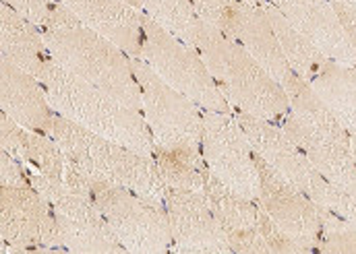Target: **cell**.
<instances>
[{
    "instance_id": "30",
    "label": "cell",
    "mask_w": 356,
    "mask_h": 254,
    "mask_svg": "<svg viewBox=\"0 0 356 254\" xmlns=\"http://www.w3.org/2000/svg\"><path fill=\"white\" fill-rule=\"evenodd\" d=\"M2 2L15 8L19 15H23L27 21H31L38 27L46 25L50 4H52V0H2Z\"/></svg>"
},
{
    "instance_id": "11",
    "label": "cell",
    "mask_w": 356,
    "mask_h": 254,
    "mask_svg": "<svg viewBox=\"0 0 356 254\" xmlns=\"http://www.w3.org/2000/svg\"><path fill=\"white\" fill-rule=\"evenodd\" d=\"M201 155L209 171L236 194L259 201V171L255 151L236 116L203 110Z\"/></svg>"
},
{
    "instance_id": "13",
    "label": "cell",
    "mask_w": 356,
    "mask_h": 254,
    "mask_svg": "<svg viewBox=\"0 0 356 254\" xmlns=\"http://www.w3.org/2000/svg\"><path fill=\"white\" fill-rule=\"evenodd\" d=\"M255 164L261 182L259 205L266 209L267 215L309 253H321L319 207L257 153Z\"/></svg>"
},
{
    "instance_id": "14",
    "label": "cell",
    "mask_w": 356,
    "mask_h": 254,
    "mask_svg": "<svg viewBox=\"0 0 356 254\" xmlns=\"http://www.w3.org/2000/svg\"><path fill=\"white\" fill-rule=\"evenodd\" d=\"M166 213L177 253H232L226 232L213 215L205 192L166 186Z\"/></svg>"
},
{
    "instance_id": "31",
    "label": "cell",
    "mask_w": 356,
    "mask_h": 254,
    "mask_svg": "<svg viewBox=\"0 0 356 254\" xmlns=\"http://www.w3.org/2000/svg\"><path fill=\"white\" fill-rule=\"evenodd\" d=\"M0 182L2 186H31L29 178H25V168L6 151L0 155Z\"/></svg>"
},
{
    "instance_id": "28",
    "label": "cell",
    "mask_w": 356,
    "mask_h": 254,
    "mask_svg": "<svg viewBox=\"0 0 356 254\" xmlns=\"http://www.w3.org/2000/svg\"><path fill=\"white\" fill-rule=\"evenodd\" d=\"M0 143L2 151L13 155L21 166L27 164V128L15 122L6 112L0 114Z\"/></svg>"
},
{
    "instance_id": "5",
    "label": "cell",
    "mask_w": 356,
    "mask_h": 254,
    "mask_svg": "<svg viewBox=\"0 0 356 254\" xmlns=\"http://www.w3.org/2000/svg\"><path fill=\"white\" fill-rule=\"evenodd\" d=\"M52 139L60 145L67 158L88 171L91 180L124 186L143 198L166 207V184L152 155H143L131 147L104 139L60 114L54 116Z\"/></svg>"
},
{
    "instance_id": "34",
    "label": "cell",
    "mask_w": 356,
    "mask_h": 254,
    "mask_svg": "<svg viewBox=\"0 0 356 254\" xmlns=\"http://www.w3.org/2000/svg\"><path fill=\"white\" fill-rule=\"evenodd\" d=\"M127 2H129L131 6H135V8H141V6H143V4H141V0H127Z\"/></svg>"
},
{
    "instance_id": "35",
    "label": "cell",
    "mask_w": 356,
    "mask_h": 254,
    "mask_svg": "<svg viewBox=\"0 0 356 254\" xmlns=\"http://www.w3.org/2000/svg\"><path fill=\"white\" fill-rule=\"evenodd\" d=\"M243 2H249V4H257V6H261V4L267 2V0H243Z\"/></svg>"
},
{
    "instance_id": "17",
    "label": "cell",
    "mask_w": 356,
    "mask_h": 254,
    "mask_svg": "<svg viewBox=\"0 0 356 254\" xmlns=\"http://www.w3.org/2000/svg\"><path fill=\"white\" fill-rule=\"evenodd\" d=\"M0 103L2 112L23 128L52 137L56 112L50 105L44 85L4 58L0 62Z\"/></svg>"
},
{
    "instance_id": "8",
    "label": "cell",
    "mask_w": 356,
    "mask_h": 254,
    "mask_svg": "<svg viewBox=\"0 0 356 254\" xmlns=\"http://www.w3.org/2000/svg\"><path fill=\"white\" fill-rule=\"evenodd\" d=\"M93 201L127 253L158 254L172 251L166 207L104 180H91Z\"/></svg>"
},
{
    "instance_id": "21",
    "label": "cell",
    "mask_w": 356,
    "mask_h": 254,
    "mask_svg": "<svg viewBox=\"0 0 356 254\" xmlns=\"http://www.w3.org/2000/svg\"><path fill=\"white\" fill-rule=\"evenodd\" d=\"M313 91L327 105V110L346 126L350 137L356 135V69L327 60L311 79Z\"/></svg>"
},
{
    "instance_id": "6",
    "label": "cell",
    "mask_w": 356,
    "mask_h": 254,
    "mask_svg": "<svg viewBox=\"0 0 356 254\" xmlns=\"http://www.w3.org/2000/svg\"><path fill=\"white\" fill-rule=\"evenodd\" d=\"M236 120L243 126L253 151L264 158L271 168L277 169L288 182L302 190L317 207L330 209L356 221V198L323 178L282 126L241 110L236 112Z\"/></svg>"
},
{
    "instance_id": "36",
    "label": "cell",
    "mask_w": 356,
    "mask_h": 254,
    "mask_svg": "<svg viewBox=\"0 0 356 254\" xmlns=\"http://www.w3.org/2000/svg\"><path fill=\"white\" fill-rule=\"evenodd\" d=\"M350 139H353V151H355V160H356V135H353Z\"/></svg>"
},
{
    "instance_id": "22",
    "label": "cell",
    "mask_w": 356,
    "mask_h": 254,
    "mask_svg": "<svg viewBox=\"0 0 356 254\" xmlns=\"http://www.w3.org/2000/svg\"><path fill=\"white\" fill-rule=\"evenodd\" d=\"M266 10L267 19L273 27V33L277 37V44L292 69V73H296L300 79H305L307 83H311V79L321 71V67L330 60L319 48H315L282 12L277 6H273L269 0L261 4Z\"/></svg>"
},
{
    "instance_id": "7",
    "label": "cell",
    "mask_w": 356,
    "mask_h": 254,
    "mask_svg": "<svg viewBox=\"0 0 356 254\" xmlns=\"http://www.w3.org/2000/svg\"><path fill=\"white\" fill-rule=\"evenodd\" d=\"M141 58L182 95L193 99L203 110L232 114L230 101L224 97L199 52L180 42L152 17H141Z\"/></svg>"
},
{
    "instance_id": "18",
    "label": "cell",
    "mask_w": 356,
    "mask_h": 254,
    "mask_svg": "<svg viewBox=\"0 0 356 254\" xmlns=\"http://www.w3.org/2000/svg\"><path fill=\"white\" fill-rule=\"evenodd\" d=\"M79 21L95 29L131 58H141V17L127 0H58Z\"/></svg>"
},
{
    "instance_id": "29",
    "label": "cell",
    "mask_w": 356,
    "mask_h": 254,
    "mask_svg": "<svg viewBox=\"0 0 356 254\" xmlns=\"http://www.w3.org/2000/svg\"><path fill=\"white\" fill-rule=\"evenodd\" d=\"M259 232L269 246V253H309L302 244H298L290 234H286L259 205Z\"/></svg>"
},
{
    "instance_id": "16",
    "label": "cell",
    "mask_w": 356,
    "mask_h": 254,
    "mask_svg": "<svg viewBox=\"0 0 356 254\" xmlns=\"http://www.w3.org/2000/svg\"><path fill=\"white\" fill-rule=\"evenodd\" d=\"M203 192L213 215L228 236L232 253L267 254L269 246L259 232V201H249L224 186L207 168Z\"/></svg>"
},
{
    "instance_id": "10",
    "label": "cell",
    "mask_w": 356,
    "mask_h": 254,
    "mask_svg": "<svg viewBox=\"0 0 356 254\" xmlns=\"http://www.w3.org/2000/svg\"><path fill=\"white\" fill-rule=\"evenodd\" d=\"M29 184L52 205L60 240L71 253H127L114 236L93 196L71 190L65 182H54L42 173L29 171Z\"/></svg>"
},
{
    "instance_id": "3",
    "label": "cell",
    "mask_w": 356,
    "mask_h": 254,
    "mask_svg": "<svg viewBox=\"0 0 356 254\" xmlns=\"http://www.w3.org/2000/svg\"><path fill=\"white\" fill-rule=\"evenodd\" d=\"M284 89L290 99V112L284 116L282 128L323 178L356 198V160L350 133L296 73L290 75Z\"/></svg>"
},
{
    "instance_id": "19",
    "label": "cell",
    "mask_w": 356,
    "mask_h": 254,
    "mask_svg": "<svg viewBox=\"0 0 356 254\" xmlns=\"http://www.w3.org/2000/svg\"><path fill=\"white\" fill-rule=\"evenodd\" d=\"M232 40L238 42L282 87L290 79L292 69L277 44L264 6L238 2L232 21Z\"/></svg>"
},
{
    "instance_id": "24",
    "label": "cell",
    "mask_w": 356,
    "mask_h": 254,
    "mask_svg": "<svg viewBox=\"0 0 356 254\" xmlns=\"http://www.w3.org/2000/svg\"><path fill=\"white\" fill-rule=\"evenodd\" d=\"M141 4L145 15L152 17L160 27L195 48L199 17L191 0H141Z\"/></svg>"
},
{
    "instance_id": "4",
    "label": "cell",
    "mask_w": 356,
    "mask_h": 254,
    "mask_svg": "<svg viewBox=\"0 0 356 254\" xmlns=\"http://www.w3.org/2000/svg\"><path fill=\"white\" fill-rule=\"evenodd\" d=\"M195 50L230 105L269 122H282L290 112L286 89L238 42L220 29L199 21Z\"/></svg>"
},
{
    "instance_id": "26",
    "label": "cell",
    "mask_w": 356,
    "mask_h": 254,
    "mask_svg": "<svg viewBox=\"0 0 356 254\" xmlns=\"http://www.w3.org/2000/svg\"><path fill=\"white\" fill-rule=\"evenodd\" d=\"M321 253H356V221L319 207Z\"/></svg>"
},
{
    "instance_id": "32",
    "label": "cell",
    "mask_w": 356,
    "mask_h": 254,
    "mask_svg": "<svg viewBox=\"0 0 356 254\" xmlns=\"http://www.w3.org/2000/svg\"><path fill=\"white\" fill-rule=\"evenodd\" d=\"M334 8H336L338 17H340L342 25H344V29H346V35H348V40H350V44H353L356 54V6L334 4Z\"/></svg>"
},
{
    "instance_id": "25",
    "label": "cell",
    "mask_w": 356,
    "mask_h": 254,
    "mask_svg": "<svg viewBox=\"0 0 356 254\" xmlns=\"http://www.w3.org/2000/svg\"><path fill=\"white\" fill-rule=\"evenodd\" d=\"M65 166L67 155L52 137L27 130V164L23 166L25 171H35L54 182H65Z\"/></svg>"
},
{
    "instance_id": "9",
    "label": "cell",
    "mask_w": 356,
    "mask_h": 254,
    "mask_svg": "<svg viewBox=\"0 0 356 254\" xmlns=\"http://www.w3.org/2000/svg\"><path fill=\"white\" fill-rule=\"evenodd\" d=\"M143 95V116L156 147L182 149L201 155L203 112L197 103L166 83L143 58H131Z\"/></svg>"
},
{
    "instance_id": "1",
    "label": "cell",
    "mask_w": 356,
    "mask_h": 254,
    "mask_svg": "<svg viewBox=\"0 0 356 254\" xmlns=\"http://www.w3.org/2000/svg\"><path fill=\"white\" fill-rule=\"evenodd\" d=\"M52 60L75 77L95 85L122 103L143 110V95L131 60L114 42L79 21L63 2L52 0L42 27Z\"/></svg>"
},
{
    "instance_id": "27",
    "label": "cell",
    "mask_w": 356,
    "mask_h": 254,
    "mask_svg": "<svg viewBox=\"0 0 356 254\" xmlns=\"http://www.w3.org/2000/svg\"><path fill=\"white\" fill-rule=\"evenodd\" d=\"M191 2L199 21L232 37V21H234V12L241 0H191Z\"/></svg>"
},
{
    "instance_id": "15",
    "label": "cell",
    "mask_w": 356,
    "mask_h": 254,
    "mask_svg": "<svg viewBox=\"0 0 356 254\" xmlns=\"http://www.w3.org/2000/svg\"><path fill=\"white\" fill-rule=\"evenodd\" d=\"M330 60L355 67L356 54L330 0H269Z\"/></svg>"
},
{
    "instance_id": "2",
    "label": "cell",
    "mask_w": 356,
    "mask_h": 254,
    "mask_svg": "<svg viewBox=\"0 0 356 254\" xmlns=\"http://www.w3.org/2000/svg\"><path fill=\"white\" fill-rule=\"evenodd\" d=\"M40 83L56 114L104 139L154 158V137L139 110L65 71L52 56L44 67Z\"/></svg>"
},
{
    "instance_id": "33",
    "label": "cell",
    "mask_w": 356,
    "mask_h": 254,
    "mask_svg": "<svg viewBox=\"0 0 356 254\" xmlns=\"http://www.w3.org/2000/svg\"><path fill=\"white\" fill-rule=\"evenodd\" d=\"M332 4H348V6H356V0H330Z\"/></svg>"
},
{
    "instance_id": "12",
    "label": "cell",
    "mask_w": 356,
    "mask_h": 254,
    "mask_svg": "<svg viewBox=\"0 0 356 254\" xmlns=\"http://www.w3.org/2000/svg\"><path fill=\"white\" fill-rule=\"evenodd\" d=\"M2 251H65L52 205L33 186H2L0 190Z\"/></svg>"
},
{
    "instance_id": "20",
    "label": "cell",
    "mask_w": 356,
    "mask_h": 254,
    "mask_svg": "<svg viewBox=\"0 0 356 254\" xmlns=\"http://www.w3.org/2000/svg\"><path fill=\"white\" fill-rule=\"evenodd\" d=\"M0 50L4 60L29 73L38 81L46 62L50 60L44 33H40L38 25L27 21L4 2L0 6Z\"/></svg>"
},
{
    "instance_id": "23",
    "label": "cell",
    "mask_w": 356,
    "mask_h": 254,
    "mask_svg": "<svg viewBox=\"0 0 356 254\" xmlns=\"http://www.w3.org/2000/svg\"><path fill=\"white\" fill-rule=\"evenodd\" d=\"M154 160L158 164L160 176L166 186L201 190L205 184V160L199 153L182 151V149H166L154 145Z\"/></svg>"
}]
</instances>
